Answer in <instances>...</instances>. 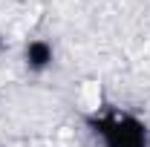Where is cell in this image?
<instances>
[{"label": "cell", "instance_id": "obj_1", "mask_svg": "<svg viewBox=\"0 0 150 147\" xmlns=\"http://www.w3.org/2000/svg\"><path fill=\"white\" fill-rule=\"evenodd\" d=\"M98 136L104 139V147H147V127L133 118V115H104V118H93Z\"/></svg>", "mask_w": 150, "mask_h": 147}, {"label": "cell", "instance_id": "obj_2", "mask_svg": "<svg viewBox=\"0 0 150 147\" xmlns=\"http://www.w3.org/2000/svg\"><path fill=\"white\" fill-rule=\"evenodd\" d=\"M23 61H26V69H32V72H46V69L55 64V46H52L49 40H43V37H35V40L26 43Z\"/></svg>", "mask_w": 150, "mask_h": 147}, {"label": "cell", "instance_id": "obj_3", "mask_svg": "<svg viewBox=\"0 0 150 147\" xmlns=\"http://www.w3.org/2000/svg\"><path fill=\"white\" fill-rule=\"evenodd\" d=\"M78 101H81V107L87 112H98L101 110V87L93 84V81H87L81 87V92H78Z\"/></svg>", "mask_w": 150, "mask_h": 147}]
</instances>
